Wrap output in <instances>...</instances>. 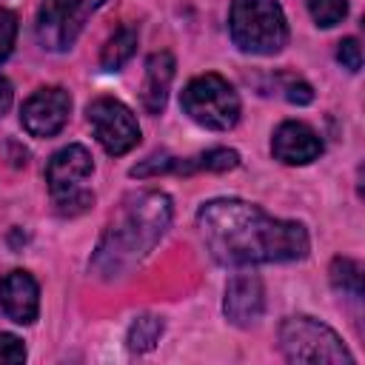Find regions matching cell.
Instances as JSON below:
<instances>
[{
    "mask_svg": "<svg viewBox=\"0 0 365 365\" xmlns=\"http://www.w3.org/2000/svg\"><path fill=\"white\" fill-rule=\"evenodd\" d=\"M197 228L222 265L291 262L308 254V231L294 220H277L245 200H211L197 211Z\"/></svg>",
    "mask_w": 365,
    "mask_h": 365,
    "instance_id": "6da1fadb",
    "label": "cell"
},
{
    "mask_svg": "<svg viewBox=\"0 0 365 365\" xmlns=\"http://www.w3.org/2000/svg\"><path fill=\"white\" fill-rule=\"evenodd\" d=\"M171 214L174 208L165 191L148 188L128 194L97 242V251L91 257V274L100 279L125 277L160 242L171 222Z\"/></svg>",
    "mask_w": 365,
    "mask_h": 365,
    "instance_id": "7a4b0ae2",
    "label": "cell"
},
{
    "mask_svg": "<svg viewBox=\"0 0 365 365\" xmlns=\"http://www.w3.org/2000/svg\"><path fill=\"white\" fill-rule=\"evenodd\" d=\"M231 40L245 54H277L288 43V23L277 0H234L231 3Z\"/></svg>",
    "mask_w": 365,
    "mask_h": 365,
    "instance_id": "3957f363",
    "label": "cell"
},
{
    "mask_svg": "<svg viewBox=\"0 0 365 365\" xmlns=\"http://www.w3.org/2000/svg\"><path fill=\"white\" fill-rule=\"evenodd\" d=\"M91 171H94V163L86 145L71 143L57 154H51L46 165V182H48V194L57 214L77 217L94 205V194L83 185L91 177Z\"/></svg>",
    "mask_w": 365,
    "mask_h": 365,
    "instance_id": "277c9868",
    "label": "cell"
},
{
    "mask_svg": "<svg viewBox=\"0 0 365 365\" xmlns=\"http://www.w3.org/2000/svg\"><path fill=\"white\" fill-rule=\"evenodd\" d=\"M279 348L285 354V359L291 362H328V365H339V362H354V356L348 354V348L342 345V339L336 336L334 328H328L325 322L314 319V317H288L279 325Z\"/></svg>",
    "mask_w": 365,
    "mask_h": 365,
    "instance_id": "5b68a950",
    "label": "cell"
},
{
    "mask_svg": "<svg viewBox=\"0 0 365 365\" xmlns=\"http://www.w3.org/2000/svg\"><path fill=\"white\" fill-rule=\"evenodd\" d=\"M180 106L194 123H200L211 131H228L240 120V97H237L234 86L220 74L194 77L182 88Z\"/></svg>",
    "mask_w": 365,
    "mask_h": 365,
    "instance_id": "8992f818",
    "label": "cell"
},
{
    "mask_svg": "<svg viewBox=\"0 0 365 365\" xmlns=\"http://www.w3.org/2000/svg\"><path fill=\"white\" fill-rule=\"evenodd\" d=\"M106 0H43L37 11V40L48 51H66L74 46L91 11H97Z\"/></svg>",
    "mask_w": 365,
    "mask_h": 365,
    "instance_id": "52a82bcc",
    "label": "cell"
},
{
    "mask_svg": "<svg viewBox=\"0 0 365 365\" xmlns=\"http://www.w3.org/2000/svg\"><path fill=\"white\" fill-rule=\"evenodd\" d=\"M88 114V123H91V131L97 137V143L120 157L125 151H131L137 143H140V125H137V117L131 114V108L114 97H97L88 103L86 108Z\"/></svg>",
    "mask_w": 365,
    "mask_h": 365,
    "instance_id": "ba28073f",
    "label": "cell"
},
{
    "mask_svg": "<svg viewBox=\"0 0 365 365\" xmlns=\"http://www.w3.org/2000/svg\"><path fill=\"white\" fill-rule=\"evenodd\" d=\"M240 165V154L234 148H211V151H202L197 157H188V160H180V157H171V154H151L148 160H143L140 165H134L128 174L131 177H160V174H194V171H231Z\"/></svg>",
    "mask_w": 365,
    "mask_h": 365,
    "instance_id": "9c48e42d",
    "label": "cell"
},
{
    "mask_svg": "<svg viewBox=\"0 0 365 365\" xmlns=\"http://www.w3.org/2000/svg\"><path fill=\"white\" fill-rule=\"evenodd\" d=\"M71 111V97L66 88L51 86V88H40L34 91L23 108H20V123L31 137H54Z\"/></svg>",
    "mask_w": 365,
    "mask_h": 365,
    "instance_id": "30bf717a",
    "label": "cell"
},
{
    "mask_svg": "<svg viewBox=\"0 0 365 365\" xmlns=\"http://www.w3.org/2000/svg\"><path fill=\"white\" fill-rule=\"evenodd\" d=\"M222 311H225L228 322H234L240 328L254 325L262 317V311H265V288H262V279L257 274H237V277H231V282L225 288Z\"/></svg>",
    "mask_w": 365,
    "mask_h": 365,
    "instance_id": "8fae6325",
    "label": "cell"
},
{
    "mask_svg": "<svg viewBox=\"0 0 365 365\" xmlns=\"http://www.w3.org/2000/svg\"><path fill=\"white\" fill-rule=\"evenodd\" d=\"M0 308L17 325H31L40 311V288L29 271H9L0 279Z\"/></svg>",
    "mask_w": 365,
    "mask_h": 365,
    "instance_id": "7c38bea8",
    "label": "cell"
},
{
    "mask_svg": "<svg viewBox=\"0 0 365 365\" xmlns=\"http://www.w3.org/2000/svg\"><path fill=\"white\" fill-rule=\"evenodd\" d=\"M271 151L285 165H305L322 154V140L311 125H305L299 120H285L274 131Z\"/></svg>",
    "mask_w": 365,
    "mask_h": 365,
    "instance_id": "4fadbf2b",
    "label": "cell"
},
{
    "mask_svg": "<svg viewBox=\"0 0 365 365\" xmlns=\"http://www.w3.org/2000/svg\"><path fill=\"white\" fill-rule=\"evenodd\" d=\"M174 54L171 51H157L148 57L145 63V80L140 86V103L148 114H160L165 108L168 91H171V80H174Z\"/></svg>",
    "mask_w": 365,
    "mask_h": 365,
    "instance_id": "5bb4252c",
    "label": "cell"
},
{
    "mask_svg": "<svg viewBox=\"0 0 365 365\" xmlns=\"http://www.w3.org/2000/svg\"><path fill=\"white\" fill-rule=\"evenodd\" d=\"M134 48H137V29H134V26H123V29H117V31L106 40L103 54H100V66H103L106 71H120V68L131 60Z\"/></svg>",
    "mask_w": 365,
    "mask_h": 365,
    "instance_id": "9a60e30c",
    "label": "cell"
},
{
    "mask_svg": "<svg viewBox=\"0 0 365 365\" xmlns=\"http://www.w3.org/2000/svg\"><path fill=\"white\" fill-rule=\"evenodd\" d=\"M163 328H165L163 319L154 317V314H143V317H137V319L131 322V328H128V336H125L128 351H134V354H145V351H151V348L160 342Z\"/></svg>",
    "mask_w": 365,
    "mask_h": 365,
    "instance_id": "2e32d148",
    "label": "cell"
},
{
    "mask_svg": "<svg viewBox=\"0 0 365 365\" xmlns=\"http://www.w3.org/2000/svg\"><path fill=\"white\" fill-rule=\"evenodd\" d=\"M328 274H331V285L339 294H345L351 299H359L362 297V268H359V262H354L348 257H336L331 262V271Z\"/></svg>",
    "mask_w": 365,
    "mask_h": 365,
    "instance_id": "e0dca14e",
    "label": "cell"
},
{
    "mask_svg": "<svg viewBox=\"0 0 365 365\" xmlns=\"http://www.w3.org/2000/svg\"><path fill=\"white\" fill-rule=\"evenodd\" d=\"M308 11H311V17H314L317 26L331 29V26H336V23L345 20L348 0H308Z\"/></svg>",
    "mask_w": 365,
    "mask_h": 365,
    "instance_id": "ac0fdd59",
    "label": "cell"
},
{
    "mask_svg": "<svg viewBox=\"0 0 365 365\" xmlns=\"http://www.w3.org/2000/svg\"><path fill=\"white\" fill-rule=\"evenodd\" d=\"M14 37H17V17L9 9H0V63H6V57L14 48Z\"/></svg>",
    "mask_w": 365,
    "mask_h": 365,
    "instance_id": "d6986e66",
    "label": "cell"
},
{
    "mask_svg": "<svg viewBox=\"0 0 365 365\" xmlns=\"http://www.w3.org/2000/svg\"><path fill=\"white\" fill-rule=\"evenodd\" d=\"M336 60H339L348 71H359V68H362V46H359V40H356V37H345V40H339Z\"/></svg>",
    "mask_w": 365,
    "mask_h": 365,
    "instance_id": "ffe728a7",
    "label": "cell"
},
{
    "mask_svg": "<svg viewBox=\"0 0 365 365\" xmlns=\"http://www.w3.org/2000/svg\"><path fill=\"white\" fill-rule=\"evenodd\" d=\"M26 359V345L14 334H0V362H23Z\"/></svg>",
    "mask_w": 365,
    "mask_h": 365,
    "instance_id": "44dd1931",
    "label": "cell"
},
{
    "mask_svg": "<svg viewBox=\"0 0 365 365\" xmlns=\"http://www.w3.org/2000/svg\"><path fill=\"white\" fill-rule=\"evenodd\" d=\"M285 100H288V103H297V106H308V103L314 100V88H311L308 83H302V80H288V86H285Z\"/></svg>",
    "mask_w": 365,
    "mask_h": 365,
    "instance_id": "7402d4cb",
    "label": "cell"
},
{
    "mask_svg": "<svg viewBox=\"0 0 365 365\" xmlns=\"http://www.w3.org/2000/svg\"><path fill=\"white\" fill-rule=\"evenodd\" d=\"M9 106H11V83L0 77V117L9 111Z\"/></svg>",
    "mask_w": 365,
    "mask_h": 365,
    "instance_id": "603a6c76",
    "label": "cell"
}]
</instances>
